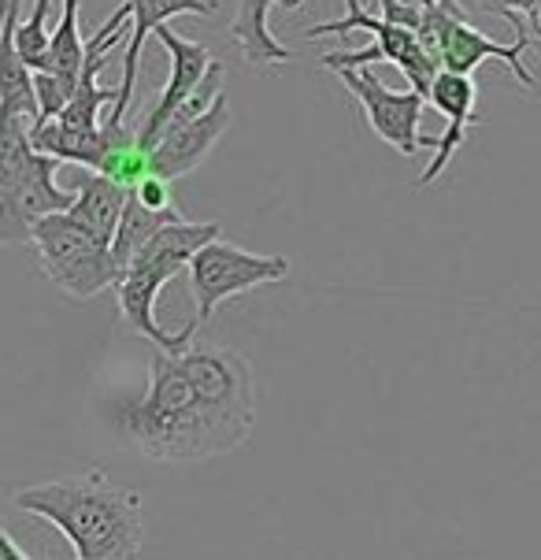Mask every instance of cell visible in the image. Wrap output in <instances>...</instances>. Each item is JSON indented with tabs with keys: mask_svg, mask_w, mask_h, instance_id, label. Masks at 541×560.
Masks as SVG:
<instances>
[{
	"mask_svg": "<svg viewBox=\"0 0 541 560\" xmlns=\"http://www.w3.org/2000/svg\"><path fill=\"white\" fill-rule=\"evenodd\" d=\"M12 505L60 530L79 560H138L145 542V501L101 468L15 490Z\"/></svg>",
	"mask_w": 541,
	"mask_h": 560,
	"instance_id": "cell-1",
	"label": "cell"
},
{
	"mask_svg": "<svg viewBox=\"0 0 541 560\" xmlns=\"http://www.w3.org/2000/svg\"><path fill=\"white\" fill-rule=\"evenodd\" d=\"M119 427L138 453L160 464L212 460L208 431L197 408L193 386L183 368V353H153L149 364V390L119 408Z\"/></svg>",
	"mask_w": 541,
	"mask_h": 560,
	"instance_id": "cell-2",
	"label": "cell"
},
{
	"mask_svg": "<svg viewBox=\"0 0 541 560\" xmlns=\"http://www.w3.org/2000/svg\"><path fill=\"white\" fill-rule=\"evenodd\" d=\"M183 368L201 408L212 457L234 453L237 445L249 442L256 427V375L249 360L231 346L193 341L183 353Z\"/></svg>",
	"mask_w": 541,
	"mask_h": 560,
	"instance_id": "cell-3",
	"label": "cell"
},
{
	"mask_svg": "<svg viewBox=\"0 0 541 560\" xmlns=\"http://www.w3.org/2000/svg\"><path fill=\"white\" fill-rule=\"evenodd\" d=\"M31 245L37 249V260H42L45 275L63 293H71L79 301H90L97 293L111 290L122 275L116 256H111V245H104L90 231H82L68 212L45 215L34 226Z\"/></svg>",
	"mask_w": 541,
	"mask_h": 560,
	"instance_id": "cell-4",
	"label": "cell"
},
{
	"mask_svg": "<svg viewBox=\"0 0 541 560\" xmlns=\"http://www.w3.org/2000/svg\"><path fill=\"white\" fill-rule=\"evenodd\" d=\"M286 275L290 264L282 256H260L215 238L186 268V287L193 293V327L201 330L223 301L242 298V293L268 287V282H282Z\"/></svg>",
	"mask_w": 541,
	"mask_h": 560,
	"instance_id": "cell-5",
	"label": "cell"
},
{
	"mask_svg": "<svg viewBox=\"0 0 541 560\" xmlns=\"http://www.w3.org/2000/svg\"><path fill=\"white\" fill-rule=\"evenodd\" d=\"M338 82L349 90L360 108H364L367 122L386 145H393L401 156H415L420 149H434L438 138L420 135V119L426 108V97L415 90H389L375 71L364 68H341L334 71Z\"/></svg>",
	"mask_w": 541,
	"mask_h": 560,
	"instance_id": "cell-6",
	"label": "cell"
},
{
	"mask_svg": "<svg viewBox=\"0 0 541 560\" xmlns=\"http://www.w3.org/2000/svg\"><path fill=\"white\" fill-rule=\"evenodd\" d=\"M56 171H60V160L45 153L26 160L23 175L0 197V245H31L34 226L45 215L68 212L74 205V189L56 183Z\"/></svg>",
	"mask_w": 541,
	"mask_h": 560,
	"instance_id": "cell-7",
	"label": "cell"
},
{
	"mask_svg": "<svg viewBox=\"0 0 541 560\" xmlns=\"http://www.w3.org/2000/svg\"><path fill=\"white\" fill-rule=\"evenodd\" d=\"M156 37H160V45H164L167 56H170V74H167L164 90H160L153 112H149L145 127H141V135H138L141 149L156 145L160 135H164V127H167V119L175 116V112L183 108L189 97H193L197 85L208 79V71H212V63H215V56H212L208 45H197V42H189V37L175 34L167 23L160 26Z\"/></svg>",
	"mask_w": 541,
	"mask_h": 560,
	"instance_id": "cell-8",
	"label": "cell"
},
{
	"mask_svg": "<svg viewBox=\"0 0 541 560\" xmlns=\"http://www.w3.org/2000/svg\"><path fill=\"white\" fill-rule=\"evenodd\" d=\"M231 119H234L231 116V101L220 93L204 116L186 122V127L175 130V135H164L153 149H149V171L160 175V178H167V183L193 175V171L208 160V153L220 145V138L226 135Z\"/></svg>",
	"mask_w": 541,
	"mask_h": 560,
	"instance_id": "cell-9",
	"label": "cell"
},
{
	"mask_svg": "<svg viewBox=\"0 0 541 560\" xmlns=\"http://www.w3.org/2000/svg\"><path fill=\"white\" fill-rule=\"evenodd\" d=\"M426 104L445 116V135L438 138L434 160L426 164L423 175L415 178V186H431L434 178H442V171L449 167V160L457 156V149L468 141V130L479 122V112H474V104H479V85H474L471 74L438 71L431 93H426Z\"/></svg>",
	"mask_w": 541,
	"mask_h": 560,
	"instance_id": "cell-10",
	"label": "cell"
},
{
	"mask_svg": "<svg viewBox=\"0 0 541 560\" xmlns=\"http://www.w3.org/2000/svg\"><path fill=\"white\" fill-rule=\"evenodd\" d=\"M215 238H223V223H215V220L189 223L186 215H178V220L160 226L153 238L141 245L134 260L127 264V271L145 275V279L167 287V282L175 279V275H183L189 268V260H193L204 245H212Z\"/></svg>",
	"mask_w": 541,
	"mask_h": 560,
	"instance_id": "cell-11",
	"label": "cell"
},
{
	"mask_svg": "<svg viewBox=\"0 0 541 560\" xmlns=\"http://www.w3.org/2000/svg\"><path fill=\"white\" fill-rule=\"evenodd\" d=\"M130 4V42L127 52H122V82H119V97L111 104V122L127 127V112L130 101H134V85H138V63H141V49H145V37L156 34L167 19L175 15H212L220 8L204 4V0H127Z\"/></svg>",
	"mask_w": 541,
	"mask_h": 560,
	"instance_id": "cell-12",
	"label": "cell"
},
{
	"mask_svg": "<svg viewBox=\"0 0 541 560\" xmlns=\"http://www.w3.org/2000/svg\"><path fill=\"white\" fill-rule=\"evenodd\" d=\"M274 8L297 12V8H305V0H242L231 31H226L237 45H242L245 60H249L252 68H279V63L293 60V52L282 49L279 37H274L271 26H268Z\"/></svg>",
	"mask_w": 541,
	"mask_h": 560,
	"instance_id": "cell-13",
	"label": "cell"
},
{
	"mask_svg": "<svg viewBox=\"0 0 541 560\" xmlns=\"http://www.w3.org/2000/svg\"><path fill=\"white\" fill-rule=\"evenodd\" d=\"M19 15H23V0H8L4 26H0V116H23L37 122L34 71L15 49Z\"/></svg>",
	"mask_w": 541,
	"mask_h": 560,
	"instance_id": "cell-14",
	"label": "cell"
},
{
	"mask_svg": "<svg viewBox=\"0 0 541 560\" xmlns=\"http://www.w3.org/2000/svg\"><path fill=\"white\" fill-rule=\"evenodd\" d=\"M127 186H119L116 178L97 175L93 171L82 186H74V205L68 208V215L82 231H90L93 238L111 245L116 242L119 220H122V208H127Z\"/></svg>",
	"mask_w": 541,
	"mask_h": 560,
	"instance_id": "cell-15",
	"label": "cell"
},
{
	"mask_svg": "<svg viewBox=\"0 0 541 560\" xmlns=\"http://www.w3.org/2000/svg\"><path fill=\"white\" fill-rule=\"evenodd\" d=\"M178 208L175 212H153L138 201L134 194H127V208H122V220H119V231H116V242H111V256H116L119 271H127V264L134 260L138 249L145 245L160 226H167L170 220H178Z\"/></svg>",
	"mask_w": 541,
	"mask_h": 560,
	"instance_id": "cell-16",
	"label": "cell"
},
{
	"mask_svg": "<svg viewBox=\"0 0 541 560\" xmlns=\"http://www.w3.org/2000/svg\"><path fill=\"white\" fill-rule=\"evenodd\" d=\"M82 63H85V42L79 34V0H63V15H60V23H56L45 71L56 74V79H63L71 90H79Z\"/></svg>",
	"mask_w": 541,
	"mask_h": 560,
	"instance_id": "cell-17",
	"label": "cell"
},
{
	"mask_svg": "<svg viewBox=\"0 0 541 560\" xmlns=\"http://www.w3.org/2000/svg\"><path fill=\"white\" fill-rule=\"evenodd\" d=\"M31 130H34V119L0 116V197L12 189L15 178L23 175L26 160L34 156Z\"/></svg>",
	"mask_w": 541,
	"mask_h": 560,
	"instance_id": "cell-18",
	"label": "cell"
},
{
	"mask_svg": "<svg viewBox=\"0 0 541 560\" xmlns=\"http://www.w3.org/2000/svg\"><path fill=\"white\" fill-rule=\"evenodd\" d=\"M49 15H52V0H34L31 19L15 26V49L31 71H45V63H49V49H52Z\"/></svg>",
	"mask_w": 541,
	"mask_h": 560,
	"instance_id": "cell-19",
	"label": "cell"
},
{
	"mask_svg": "<svg viewBox=\"0 0 541 560\" xmlns=\"http://www.w3.org/2000/svg\"><path fill=\"white\" fill-rule=\"evenodd\" d=\"M479 4H486L490 12L505 15L508 26L516 31V42L534 45V37H530V19H534L538 0H479Z\"/></svg>",
	"mask_w": 541,
	"mask_h": 560,
	"instance_id": "cell-20",
	"label": "cell"
},
{
	"mask_svg": "<svg viewBox=\"0 0 541 560\" xmlns=\"http://www.w3.org/2000/svg\"><path fill=\"white\" fill-rule=\"evenodd\" d=\"M130 194H134L145 208H153V212H175L170 183H167V178H160V175H145L134 189H130Z\"/></svg>",
	"mask_w": 541,
	"mask_h": 560,
	"instance_id": "cell-21",
	"label": "cell"
},
{
	"mask_svg": "<svg viewBox=\"0 0 541 560\" xmlns=\"http://www.w3.org/2000/svg\"><path fill=\"white\" fill-rule=\"evenodd\" d=\"M0 560H34V557L26 553V549L19 546L4 527H0Z\"/></svg>",
	"mask_w": 541,
	"mask_h": 560,
	"instance_id": "cell-22",
	"label": "cell"
},
{
	"mask_svg": "<svg viewBox=\"0 0 541 560\" xmlns=\"http://www.w3.org/2000/svg\"><path fill=\"white\" fill-rule=\"evenodd\" d=\"M530 23H534V31H538V49H541V4H538V12H534V19H530Z\"/></svg>",
	"mask_w": 541,
	"mask_h": 560,
	"instance_id": "cell-23",
	"label": "cell"
},
{
	"mask_svg": "<svg viewBox=\"0 0 541 560\" xmlns=\"http://www.w3.org/2000/svg\"><path fill=\"white\" fill-rule=\"evenodd\" d=\"M204 4H212V8H220V0H204Z\"/></svg>",
	"mask_w": 541,
	"mask_h": 560,
	"instance_id": "cell-24",
	"label": "cell"
}]
</instances>
